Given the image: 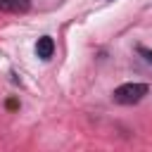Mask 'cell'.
I'll list each match as a JSON object with an SVG mask.
<instances>
[{
    "instance_id": "1",
    "label": "cell",
    "mask_w": 152,
    "mask_h": 152,
    "mask_svg": "<svg viewBox=\"0 0 152 152\" xmlns=\"http://www.w3.org/2000/svg\"><path fill=\"white\" fill-rule=\"evenodd\" d=\"M147 95V86L145 83H124L114 90V100L119 104H135Z\"/></svg>"
},
{
    "instance_id": "2",
    "label": "cell",
    "mask_w": 152,
    "mask_h": 152,
    "mask_svg": "<svg viewBox=\"0 0 152 152\" xmlns=\"http://www.w3.org/2000/svg\"><path fill=\"white\" fill-rule=\"evenodd\" d=\"M52 52H55V43H52V38H50V36L38 38V43H36V55H38L40 59H50Z\"/></svg>"
},
{
    "instance_id": "3",
    "label": "cell",
    "mask_w": 152,
    "mask_h": 152,
    "mask_svg": "<svg viewBox=\"0 0 152 152\" xmlns=\"http://www.w3.org/2000/svg\"><path fill=\"white\" fill-rule=\"evenodd\" d=\"M0 10L12 14H24L28 10V0H0Z\"/></svg>"
},
{
    "instance_id": "4",
    "label": "cell",
    "mask_w": 152,
    "mask_h": 152,
    "mask_svg": "<svg viewBox=\"0 0 152 152\" xmlns=\"http://www.w3.org/2000/svg\"><path fill=\"white\" fill-rule=\"evenodd\" d=\"M140 55H145V59H147V62H152V50H145V48H140Z\"/></svg>"
}]
</instances>
